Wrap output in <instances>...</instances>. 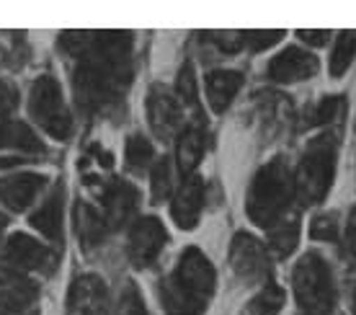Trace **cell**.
Here are the masks:
<instances>
[{"label":"cell","instance_id":"2","mask_svg":"<svg viewBox=\"0 0 356 315\" xmlns=\"http://www.w3.org/2000/svg\"><path fill=\"white\" fill-rule=\"evenodd\" d=\"M217 289V271L199 248H186L176 269L163 277L158 295L165 315H204Z\"/></svg>","mask_w":356,"mask_h":315},{"label":"cell","instance_id":"34","mask_svg":"<svg viewBox=\"0 0 356 315\" xmlns=\"http://www.w3.org/2000/svg\"><path fill=\"white\" fill-rule=\"evenodd\" d=\"M346 256L356 261V209L351 212V220H348L346 227Z\"/></svg>","mask_w":356,"mask_h":315},{"label":"cell","instance_id":"18","mask_svg":"<svg viewBox=\"0 0 356 315\" xmlns=\"http://www.w3.org/2000/svg\"><path fill=\"white\" fill-rule=\"evenodd\" d=\"M243 88V72L238 70H212L207 75V101L212 111L222 114Z\"/></svg>","mask_w":356,"mask_h":315},{"label":"cell","instance_id":"25","mask_svg":"<svg viewBox=\"0 0 356 315\" xmlns=\"http://www.w3.org/2000/svg\"><path fill=\"white\" fill-rule=\"evenodd\" d=\"M124 158H127V165H129L132 171L143 173L145 168H150V165H152L155 150H152L150 140H145L143 135H132L129 140H127Z\"/></svg>","mask_w":356,"mask_h":315},{"label":"cell","instance_id":"8","mask_svg":"<svg viewBox=\"0 0 356 315\" xmlns=\"http://www.w3.org/2000/svg\"><path fill=\"white\" fill-rule=\"evenodd\" d=\"M3 261L8 264V269L16 271H42L52 274L57 266V253L47 248L44 243H36L34 238L24 233H16L8 238V243L3 248Z\"/></svg>","mask_w":356,"mask_h":315},{"label":"cell","instance_id":"20","mask_svg":"<svg viewBox=\"0 0 356 315\" xmlns=\"http://www.w3.org/2000/svg\"><path fill=\"white\" fill-rule=\"evenodd\" d=\"M0 150L44 155V143L26 122H0Z\"/></svg>","mask_w":356,"mask_h":315},{"label":"cell","instance_id":"35","mask_svg":"<svg viewBox=\"0 0 356 315\" xmlns=\"http://www.w3.org/2000/svg\"><path fill=\"white\" fill-rule=\"evenodd\" d=\"M90 153L98 158V165H104V168H111V153H108V150H101L98 145H93V147H90Z\"/></svg>","mask_w":356,"mask_h":315},{"label":"cell","instance_id":"1","mask_svg":"<svg viewBox=\"0 0 356 315\" xmlns=\"http://www.w3.org/2000/svg\"><path fill=\"white\" fill-rule=\"evenodd\" d=\"M60 49L75 57V99L86 111H111L122 104L132 83V34L129 31H67Z\"/></svg>","mask_w":356,"mask_h":315},{"label":"cell","instance_id":"39","mask_svg":"<svg viewBox=\"0 0 356 315\" xmlns=\"http://www.w3.org/2000/svg\"><path fill=\"white\" fill-rule=\"evenodd\" d=\"M31 315H36V313H31Z\"/></svg>","mask_w":356,"mask_h":315},{"label":"cell","instance_id":"12","mask_svg":"<svg viewBox=\"0 0 356 315\" xmlns=\"http://www.w3.org/2000/svg\"><path fill=\"white\" fill-rule=\"evenodd\" d=\"M101 202H104V217H106L108 227L116 230L132 220L134 209L140 204V191L134 189L129 181L114 179L104 186Z\"/></svg>","mask_w":356,"mask_h":315},{"label":"cell","instance_id":"29","mask_svg":"<svg viewBox=\"0 0 356 315\" xmlns=\"http://www.w3.org/2000/svg\"><path fill=\"white\" fill-rule=\"evenodd\" d=\"M341 106H343V99L341 96H328V99H323L321 104H315L312 111H307V122L305 124H328L333 119L341 114Z\"/></svg>","mask_w":356,"mask_h":315},{"label":"cell","instance_id":"11","mask_svg":"<svg viewBox=\"0 0 356 315\" xmlns=\"http://www.w3.org/2000/svg\"><path fill=\"white\" fill-rule=\"evenodd\" d=\"M268 78L274 83H297L307 81L318 72V57L302 47H286L268 63Z\"/></svg>","mask_w":356,"mask_h":315},{"label":"cell","instance_id":"7","mask_svg":"<svg viewBox=\"0 0 356 315\" xmlns=\"http://www.w3.org/2000/svg\"><path fill=\"white\" fill-rule=\"evenodd\" d=\"M168 243V233L158 217H143L129 227V238H127V256L132 266L137 269H147L158 261L161 251Z\"/></svg>","mask_w":356,"mask_h":315},{"label":"cell","instance_id":"13","mask_svg":"<svg viewBox=\"0 0 356 315\" xmlns=\"http://www.w3.org/2000/svg\"><path fill=\"white\" fill-rule=\"evenodd\" d=\"M44 186L47 176H42V173H10V176L0 179V202L8 209H13V212H21L42 194Z\"/></svg>","mask_w":356,"mask_h":315},{"label":"cell","instance_id":"26","mask_svg":"<svg viewBox=\"0 0 356 315\" xmlns=\"http://www.w3.org/2000/svg\"><path fill=\"white\" fill-rule=\"evenodd\" d=\"M176 90H178V101H181V106L194 108L196 114L202 111V106H199V93H196L194 65L191 63L181 65V70H178V81H176Z\"/></svg>","mask_w":356,"mask_h":315},{"label":"cell","instance_id":"17","mask_svg":"<svg viewBox=\"0 0 356 315\" xmlns=\"http://www.w3.org/2000/svg\"><path fill=\"white\" fill-rule=\"evenodd\" d=\"M63 202H65V186L63 184H57L52 189V194L42 202V207L36 209L34 215H31V227L39 230V233L54 241V243H60L63 241Z\"/></svg>","mask_w":356,"mask_h":315},{"label":"cell","instance_id":"22","mask_svg":"<svg viewBox=\"0 0 356 315\" xmlns=\"http://www.w3.org/2000/svg\"><path fill=\"white\" fill-rule=\"evenodd\" d=\"M297 241H300V220H297V215H289L286 220H282L279 225L268 230V248L279 259H286L297 248Z\"/></svg>","mask_w":356,"mask_h":315},{"label":"cell","instance_id":"15","mask_svg":"<svg viewBox=\"0 0 356 315\" xmlns=\"http://www.w3.org/2000/svg\"><path fill=\"white\" fill-rule=\"evenodd\" d=\"M67 315H106V287L104 282L86 274L75 280L67 300Z\"/></svg>","mask_w":356,"mask_h":315},{"label":"cell","instance_id":"33","mask_svg":"<svg viewBox=\"0 0 356 315\" xmlns=\"http://www.w3.org/2000/svg\"><path fill=\"white\" fill-rule=\"evenodd\" d=\"M297 36H300L302 42H307V45H312V47H323V45H328L330 31H323V29H318V31H307V29H300V31H297Z\"/></svg>","mask_w":356,"mask_h":315},{"label":"cell","instance_id":"37","mask_svg":"<svg viewBox=\"0 0 356 315\" xmlns=\"http://www.w3.org/2000/svg\"><path fill=\"white\" fill-rule=\"evenodd\" d=\"M351 313L356 315V282L351 284Z\"/></svg>","mask_w":356,"mask_h":315},{"label":"cell","instance_id":"24","mask_svg":"<svg viewBox=\"0 0 356 315\" xmlns=\"http://www.w3.org/2000/svg\"><path fill=\"white\" fill-rule=\"evenodd\" d=\"M356 57V31H341L333 42V49H330V63L328 70L333 78H343V72L351 67Z\"/></svg>","mask_w":356,"mask_h":315},{"label":"cell","instance_id":"4","mask_svg":"<svg viewBox=\"0 0 356 315\" xmlns=\"http://www.w3.org/2000/svg\"><path fill=\"white\" fill-rule=\"evenodd\" d=\"M336 155H339V137L333 132L318 135L302 150V158L294 171V194L305 207L321 204L330 191L336 176Z\"/></svg>","mask_w":356,"mask_h":315},{"label":"cell","instance_id":"21","mask_svg":"<svg viewBox=\"0 0 356 315\" xmlns=\"http://www.w3.org/2000/svg\"><path fill=\"white\" fill-rule=\"evenodd\" d=\"M204 147H207L204 129H202L199 124L186 127V129L178 135V143H176L178 168L191 176L194 168L199 165V161H202V155H204Z\"/></svg>","mask_w":356,"mask_h":315},{"label":"cell","instance_id":"16","mask_svg":"<svg viewBox=\"0 0 356 315\" xmlns=\"http://www.w3.org/2000/svg\"><path fill=\"white\" fill-rule=\"evenodd\" d=\"M39 298V287L21 274H3L0 277V315H21Z\"/></svg>","mask_w":356,"mask_h":315},{"label":"cell","instance_id":"6","mask_svg":"<svg viewBox=\"0 0 356 315\" xmlns=\"http://www.w3.org/2000/svg\"><path fill=\"white\" fill-rule=\"evenodd\" d=\"M29 114L54 140L72 135V117L63 99V88L52 75H39L29 90Z\"/></svg>","mask_w":356,"mask_h":315},{"label":"cell","instance_id":"27","mask_svg":"<svg viewBox=\"0 0 356 315\" xmlns=\"http://www.w3.org/2000/svg\"><path fill=\"white\" fill-rule=\"evenodd\" d=\"M114 315H150V310H147L143 300V292L134 282H124V287L119 292V300H116Z\"/></svg>","mask_w":356,"mask_h":315},{"label":"cell","instance_id":"38","mask_svg":"<svg viewBox=\"0 0 356 315\" xmlns=\"http://www.w3.org/2000/svg\"><path fill=\"white\" fill-rule=\"evenodd\" d=\"M3 230H6V217L0 215V235H3Z\"/></svg>","mask_w":356,"mask_h":315},{"label":"cell","instance_id":"32","mask_svg":"<svg viewBox=\"0 0 356 315\" xmlns=\"http://www.w3.org/2000/svg\"><path fill=\"white\" fill-rule=\"evenodd\" d=\"M18 108V90L10 81H0V119L10 117Z\"/></svg>","mask_w":356,"mask_h":315},{"label":"cell","instance_id":"5","mask_svg":"<svg viewBox=\"0 0 356 315\" xmlns=\"http://www.w3.org/2000/svg\"><path fill=\"white\" fill-rule=\"evenodd\" d=\"M292 289L305 315H330L336 307L333 271L321 253H305L294 264Z\"/></svg>","mask_w":356,"mask_h":315},{"label":"cell","instance_id":"28","mask_svg":"<svg viewBox=\"0 0 356 315\" xmlns=\"http://www.w3.org/2000/svg\"><path fill=\"white\" fill-rule=\"evenodd\" d=\"M150 186H152V199L155 202H163V199L170 197V191H173V165H170L168 158H163L152 165V173H150Z\"/></svg>","mask_w":356,"mask_h":315},{"label":"cell","instance_id":"9","mask_svg":"<svg viewBox=\"0 0 356 315\" xmlns=\"http://www.w3.org/2000/svg\"><path fill=\"white\" fill-rule=\"evenodd\" d=\"M230 266L245 282H261L271 274L266 245L248 233H238L230 245Z\"/></svg>","mask_w":356,"mask_h":315},{"label":"cell","instance_id":"36","mask_svg":"<svg viewBox=\"0 0 356 315\" xmlns=\"http://www.w3.org/2000/svg\"><path fill=\"white\" fill-rule=\"evenodd\" d=\"M18 163H24V161H18V158H3V161H0V168H8V165H18Z\"/></svg>","mask_w":356,"mask_h":315},{"label":"cell","instance_id":"3","mask_svg":"<svg viewBox=\"0 0 356 315\" xmlns=\"http://www.w3.org/2000/svg\"><path fill=\"white\" fill-rule=\"evenodd\" d=\"M294 194V173L284 158H274L261 165L245 194V212L264 230L276 227L289 217Z\"/></svg>","mask_w":356,"mask_h":315},{"label":"cell","instance_id":"14","mask_svg":"<svg viewBox=\"0 0 356 315\" xmlns=\"http://www.w3.org/2000/svg\"><path fill=\"white\" fill-rule=\"evenodd\" d=\"M204 181L199 176H188L181 189L176 191L173 197V207H170V215L176 220V225L181 230H194L199 217H202V209H204Z\"/></svg>","mask_w":356,"mask_h":315},{"label":"cell","instance_id":"10","mask_svg":"<svg viewBox=\"0 0 356 315\" xmlns=\"http://www.w3.org/2000/svg\"><path fill=\"white\" fill-rule=\"evenodd\" d=\"M147 119H150L155 137L168 143L181 129V119H184L181 101L165 86H152L150 93H147Z\"/></svg>","mask_w":356,"mask_h":315},{"label":"cell","instance_id":"23","mask_svg":"<svg viewBox=\"0 0 356 315\" xmlns=\"http://www.w3.org/2000/svg\"><path fill=\"white\" fill-rule=\"evenodd\" d=\"M286 295L279 284H264V287L250 298L248 307H245V315H279L284 310Z\"/></svg>","mask_w":356,"mask_h":315},{"label":"cell","instance_id":"30","mask_svg":"<svg viewBox=\"0 0 356 315\" xmlns=\"http://www.w3.org/2000/svg\"><path fill=\"white\" fill-rule=\"evenodd\" d=\"M310 238H315V241H336L339 238V217L318 215L310 225Z\"/></svg>","mask_w":356,"mask_h":315},{"label":"cell","instance_id":"31","mask_svg":"<svg viewBox=\"0 0 356 315\" xmlns=\"http://www.w3.org/2000/svg\"><path fill=\"white\" fill-rule=\"evenodd\" d=\"M245 36V45L253 49V52H261V49H268L271 45H276L282 36H284V31H279V29H274V31H248Z\"/></svg>","mask_w":356,"mask_h":315},{"label":"cell","instance_id":"19","mask_svg":"<svg viewBox=\"0 0 356 315\" xmlns=\"http://www.w3.org/2000/svg\"><path fill=\"white\" fill-rule=\"evenodd\" d=\"M75 227H78V238H81L83 248H96L104 243V238L108 235V223L104 212H98L96 207H90L88 202H78L75 204Z\"/></svg>","mask_w":356,"mask_h":315}]
</instances>
